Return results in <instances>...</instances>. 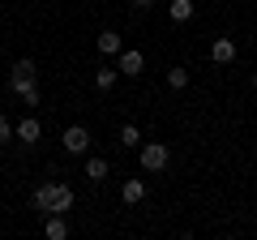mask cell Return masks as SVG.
<instances>
[{"mask_svg":"<svg viewBox=\"0 0 257 240\" xmlns=\"http://www.w3.org/2000/svg\"><path fill=\"white\" fill-rule=\"evenodd\" d=\"M138 159H142V172H163V167L172 163V150H167L163 142H142Z\"/></svg>","mask_w":257,"mask_h":240,"instance_id":"obj_1","label":"cell"},{"mask_svg":"<svg viewBox=\"0 0 257 240\" xmlns=\"http://www.w3.org/2000/svg\"><path fill=\"white\" fill-rule=\"evenodd\" d=\"M60 146L69 150V155H86V150H90V129H86V125H69L64 138H60Z\"/></svg>","mask_w":257,"mask_h":240,"instance_id":"obj_2","label":"cell"},{"mask_svg":"<svg viewBox=\"0 0 257 240\" xmlns=\"http://www.w3.org/2000/svg\"><path fill=\"white\" fill-rule=\"evenodd\" d=\"M210 60H214V65H231V60H236V39L219 35V39L210 43Z\"/></svg>","mask_w":257,"mask_h":240,"instance_id":"obj_3","label":"cell"},{"mask_svg":"<svg viewBox=\"0 0 257 240\" xmlns=\"http://www.w3.org/2000/svg\"><path fill=\"white\" fill-rule=\"evenodd\" d=\"M26 82H35V60H13V69H9V90H18V86H26Z\"/></svg>","mask_w":257,"mask_h":240,"instance_id":"obj_4","label":"cell"},{"mask_svg":"<svg viewBox=\"0 0 257 240\" xmlns=\"http://www.w3.org/2000/svg\"><path fill=\"white\" fill-rule=\"evenodd\" d=\"M116 69H120L124 77H138L142 69H146V56H142L138 47H128V52H120V65H116Z\"/></svg>","mask_w":257,"mask_h":240,"instance_id":"obj_5","label":"cell"},{"mask_svg":"<svg viewBox=\"0 0 257 240\" xmlns=\"http://www.w3.org/2000/svg\"><path fill=\"white\" fill-rule=\"evenodd\" d=\"M39 138H43V125H39L35 116H26V120H18V142H22V146H35Z\"/></svg>","mask_w":257,"mask_h":240,"instance_id":"obj_6","label":"cell"},{"mask_svg":"<svg viewBox=\"0 0 257 240\" xmlns=\"http://www.w3.org/2000/svg\"><path fill=\"white\" fill-rule=\"evenodd\" d=\"M43 236H47V240H64V236H69V223H64V214H52V219L43 223Z\"/></svg>","mask_w":257,"mask_h":240,"instance_id":"obj_7","label":"cell"},{"mask_svg":"<svg viewBox=\"0 0 257 240\" xmlns=\"http://www.w3.org/2000/svg\"><path fill=\"white\" fill-rule=\"evenodd\" d=\"M99 52L103 56H120V52H124V43H120L116 30H103V35H99Z\"/></svg>","mask_w":257,"mask_h":240,"instance_id":"obj_8","label":"cell"},{"mask_svg":"<svg viewBox=\"0 0 257 240\" xmlns=\"http://www.w3.org/2000/svg\"><path fill=\"white\" fill-rule=\"evenodd\" d=\"M107 172H111V167H107V159H99V155H94V159H86V180H94V185H99V180H107Z\"/></svg>","mask_w":257,"mask_h":240,"instance_id":"obj_9","label":"cell"},{"mask_svg":"<svg viewBox=\"0 0 257 240\" xmlns=\"http://www.w3.org/2000/svg\"><path fill=\"white\" fill-rule=\"evenodd\" d=\"M120 197H124L128 206H138L142 197H146V180H124V189H120Z\"/></svg>","mask_w":257,"mask_h":240,"instance_id":"obj_10","label":"cell"},{"mask_svg":"<svg viewBox=\"0 0 257 240\" xmlns=\"http://www.w3.org/2000/svg\"><path fill=\"white\" fill-rule=\"evenodd\" d=\"M13 94H18V99L26 103V107H35V103H43V90H39V82H26V86H18Z\"/></svg>","mask_w":257,"mask_h":240,"instance_id":"obj_11","label":"cell"},{"mask_svg":"<svg viewBox=\"0 0 257 240\" xmlns=\"http://www.w3.org/2000/svg\"><path fill=\"white\" fill-rule=\"evenodd\" d=\"M167 18L172 22H189L193 18V0H172V5H167Z\"/></svg>","mask_w":257,"mask_h":240,"instance_id":"obj_12","label":"cell"},{"mask_svg":"<svg viewBox=\"0 0 257 240\" xmlns=\"http://www.w3.org/2000/svg\"><path fill=\"white\" fill-rule=\"evenodd\" d=\"M120 146H128V150L142 146V129L138 125H124V129H120Z\"/></svg>","mask_w":257,"mask_h":240,"instance_id":"obj_13","label":"cell"},{"mask_svg":"<svg viewBox=\"0 0 257 240\" xmlns=\"http://www.w3.org/2000/svg\"><path fill=\"white\" fill-rule=\"evenodd\" d=\"M116 77H120V69H99V73H94V86H99V90H111Z\"/></svg>","mask_w":257,"mask_h":240,"instance_id":"obj_14","label":"cell"},{"mask_svg":"<svg viewBox=\"0 0 257 240\" xmlns=\"http://www.w3.org/2000/svg\"><path fill=\"white\" fill-rule=\"evenodd\" d=\"M167 86L172 90H184L189 86V69H167Z\"/></svg>","mask_w":257,"mask_h":240,"instance_id":"obj_15","label":"cell"},{"mask_svg":"<svg viewBox=\"0 0 257 240\" xmlns=\"http://www.w3.org/2000/svg\"><path fill=\"white\" fill-rule=\"evenodd\" d=\"M18 138V125H9V116H0V146H9Z\"/></svg>","mask_w":257,"mask_h":240,"instance_id":"obj_16","label":"cell"},{"mask_svg":"<svg viewBox=\"0 0 257 240\" xmlns=\"http://www.w3.org/2000/svg\"><path fill=\"white\" fill-rule=\"evenodd\" d=\"M133 5H138V9H150V5H155V0H133Z\"/></svg>","mask_w":257,"mask_h":240,"instance_id":"obj_17","label":"cell"},{"mask_svg":"<svg viewBox=\"0 0 257 240\" xmlns=\"http://www.w3.org/2000/svg\"><path fill=\"white\" fill-rule=\"evenodd\" d=\"M253 90H257V73H253Z\"/></svg>","mask_w":257,"mask_h":240,"instance_id":"obj_18","label":"cell"}]
</instances>
